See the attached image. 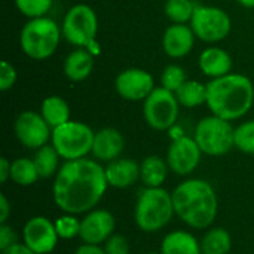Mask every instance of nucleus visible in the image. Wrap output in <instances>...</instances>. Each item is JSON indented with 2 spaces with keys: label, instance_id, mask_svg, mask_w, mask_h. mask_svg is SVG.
<instances>
[{
  "label": "nucleus",
  "instance_id": "nucleus-39",
  "mask_svg": "<svg viewBox=\"0 0 254 254\" xmlns=\"http://www.w3.org/2000/svg\"><path fill=\"white\" fill-rule=\"evenodd\" d=\"M1 254H36L31 249H28L24 243H16L10 247H7L6 250H1Z\"/></svg>",
  "mask_w": 254,
  "mask_h": 254
},
{
  "label": "nucleus",
  "instance_id": "nucleus-23",
  "mask_svg": "<svg viewBox=\"0 0 254 254\" xmlns=\"http://www.w3.org/2000/svg\"><path fill=\"white\" fill-rule=\"evenodd\" d=\"M40 115L48 122V125L54 129L70 121V107L64 98L58 95H51L42 101Z\"/></svg>",
  "mask_w": 254,
  "mask_h": 254
},
{
  "label": "nucleus",
  "instance_id": "nucleus-2",
  "mask_svg": "<svg viewBox=\"0 0 254 254\" xmlns=\"http://www.w3.org/2000/svg\"><path fill=\"white\" fill-rule=\"evenodd\" d=\"M211 115L229 122L246 116L254 104L253 82L240 73L211 79L207 83V101Z\"/></svg>",
  "mask_w": 254,
  "mask_h": 254
},
{
  "label": "nucleus",
  "instance_id": "nucleus-11",
  "mask_svg": "<svg viewBox=\"0 0 254 254\" xmlns=\"http://www.w3.org/2000/svg\"><path fill=\"white\" fill-rule=\"evenodd\" d=\"M13 131L18 141L27 149H40L48 144L52 135V128L40 113L33 110L21 112L13 124Z\"/></svg>",
  "mask_w": 254,
  "mask_h": 254
},
{
  "label": "nucleus",
  "instance_id": "nucleus-36",
  "mask_svg": "<svg viewBox=\"0 0 254 254\" xmlns=\"http://www.w3.org/2000/svg\"><path fill=\"white\" fill-rule=\"evenodd\" d=\"M12 213V208H10V204L6 198L4 193L0 195V223H6L9 216Z\"/></svg>",
  "mask_w": 254,
  "mask_h": 254
},
{
  "label": "nucleus",
  "instance_id": "nucleus-28",
  "mask_svg": "<svg viewBox=\"0 0 254 254\" xmlns=\"http://www.w3.org/2000/svg\"><path fill=\"white\" fill-rule=\"evenodd\" d=\"M196 4L192 0H167L165 1V16L173 24H189Z\"/></svg>",
  "mask_w": 254,
  "mask_h": 254
},
{
  "label": "nucleus",
  "instance_id": "nucleus-18",
  "mask_svg": "<svg viewBox=\"0 0 254 254\" xmlns=\"http://www.w3.org/2000/svg\"><path fill=\"white\" fill-rule=\"evenodd\" d=\"M106 179L110 188L127 189L140 180V164L134 159L118 158L106 167Z\"/></svg>",
  "mask_w": 254,
  "mask_h": 254
},
{
  "label": "nucleus",
  "instance_id": "nucleus-9",
  "mask_svg": "<svg viewBox=\"0 0 254 254\" xmlns=\"http://www.w3.org/2000/svg\"><path fill=\"white\" fill-rule=\"evenodd\" d=\"M180 103L174 92L164 86L155 88L152 94L144 100L143 116L147 125L156 131H168L179 119Z\"/></svg>",
  "mask_w": 254,
  "mask_h": 254
},
{
  "label": "nucleus",
  "instance_id": "nucleus-37",
  "mask_svg": "<svg viewBox=\"0 0 254 254\" xmlns=\"http://www.w3.org/2000/svg\"><path fill=\"white\" fill-rule=\"evenodd\" d=\"M74 254H106L104 247L95 246V244H82L80 247H77V250Z\"/></svg>",
  "mask_w": 254,
  "mask_h": 254
},
{
  "label": "nucleus",
  "instance_id": "nucleus-41",
  "mask_svg": "<svg viewBox=\"0 0 254 254\" xmlns=\"http://www.w3.org/2000/svg\"><path fill=\"white\" fill-rule=\"evenodd\" d=\"M147 254H161V253H156V252H150V253H147Z\"/></svg>",
  "mask_w": 254,
  "mask_h": 254
},
{
  "label": "nucleus",
  "instance_id": "nucleus-20",
  "mask_svg": "<svg viewBox=\"0 0 254 254\" xmlns=\"http://www.w3.org/2000/svg\"><path fill=\"white\" fill-rule=\"evenodd\" d=\"M94 54L86 48H77L65 57L63 71L68 80L82 82L86 77H89V74L94 70Z\"/></svg>",
  "mask_w": 254,
  "mask_h": 254
},
{
  "label": "nucleus",
  "instance_id": "nucleus-34",
  "mask_svg": "<svg viewBox=\"0 0 254 254\" xmlns=\"http://www.w3.org/2000/svg\"><path fill=\"white\" fill-rule=\"evenodd\" d=\"M16 68L7 60L0 63V91H7L16 83Z\"/></svg>",
  "mask_w": 254,
  "mask_h": 254
},
{
  "label": "nucleus",
  "instance_id": "nucleus-21",
  "mask_svg": "<svg viewBox=\"0 0 254 254\" xmlns=\"http://www.w3.org/2000/svg\"><path fill=\"white\" fill-rule=\"evenodd\" d=\"M161 254H202L201 243L186 231H173L162 240Z\"/></svg>",
  "mask_w": 254,
  "mask_h": 254
},
{
  "label": "nucleus",
  "instance_id": "nucleus-27",
  "mask_svg": "<svg viewBox=\"0 0 254 254\" xmlns=\"http://www.w3.org/2000/svg\"><path fill=\"white\" fill-rule=\"evenodd\" d=\"M40 179L36 164L30 158H18L12 161L10 180L19 186H31Z\"/></svg>",
  "mask_w": 254,
  "mask_h": 254
},
{
  "label": "nucleus",
  "instance_id": "nucleus-15",
  "mask_svg": "<svg viewBox=\"0 0 254 254\" xmlns=\"http://www.w3.org/2000/svg\"><path fill=\"white\" fill-rule=\"evenodd\" d=\"M116 228V220L113 214L107 210H92L80 222L79 238L85 244H104L113 234Z\"/></svg>",
  "mask_w": 254,
  "mask_h": 254
},
{
  "label": "nucleus",
  "instance_id": "nucleus-31",
  "mask_svg": "<svg viewBox=\"0 0 254 254\" xmlns=\"http://www.w3.org/2000/svg\"><path fill=\"white\" fill-rule=\"evenodd\" d=\"M186 80H188V77H186L185 68L177 64H168L161 74L162 86L171 92H176Z\"/></svg>",
  "mask_w": 254,
  "mask_h": 254
},
{
  "label": "nucleus",
  "instance_id": "nucleus-10",
  "mask_svg": "<svg viewBox=\"0 0 254 254\" xmlns=\"http://www.w3.org/2000/svg\"><path fill=\"white\" fill-rule=\"evenodd\" d=\"M189 25L196 39L205 43H217L229 36L232 21L231 16L220 7L196 4Z\"/></svg>",
  "mask_w": 254,
  "mask_h": 254
},
{
  "label": "nucleus",
  "instance_id": "nucleus-5",
  "mask_svg": "<svg viewBox=\"0 0 254 254\" xmlns=\"http://www.w3.org/2000/svg\"><path fill=\"white\" fill-rule=\"evenodd\" d=\"M61 36V28L54 19L48 16L31 18L21 28L19 46L28 58L43 61L54 55Z\"/></svg>",
  "mask_w": 254,
  "mask_h": 254
},
{
  "label": "nucleus",
  "instance_id": "nucleus-25",
  "mask_svg": "<svg viewBox=\"0 0 254 254\" xmlns=\"http://www.w3.org/2000/svg\"><path fill=\"white\" fill-rule=\"evenodd\" d=\"M60 159L61 156L52 144H45L37 149L33 156V161L36 164L40 179H49L52 176H57L60 170Z\"/></svg>",
  "mask_w": 254,
  "mask_h": 254
},
{
  "label": "nucleus",
  "instance_id": "nucleus-19",
  "mask_svg": "<svg viewBox=\"0 0 254 254\" xmlns=\"http://www.w3.org/2000/svg\"><path fill=\"white\" fill-rule=\"evenodd\" d=\"M198 65L205 76L211 79H217V77L232 73L234 63H232L231 55L225 49L217 48V46H210L201 52Z\"/></svg>",
  "mask_w": 254,
  "mask_h": 254
},
{
  "label": "nucleus",
  "instance_id": "nucleus-33",
  "mask_svg": "<svg viewBox=\"0 0 254 254\" xmlns=\"http://www.w3.org/2000/svg\"><path fill=\"white\" fill-rule=\"evenodd\" d=\"M104 250L106 254H129L131 247H129V241L124 235L113 234L104 243Z\"/></svg>",
  "mask_w": 254,
  "mask_h": 254
},
{
  "label": "nucleus",
  "instance_id": "nucleus-7",
  "mask_svg": "<svg viewBox=\"0 0 254 254\" xmlns=\"http://www.w3.org/2000/svg\"><path fill=\"white\" fill-rule=\"evenodd\" d=\"M95 132L79 121H68L52 129L51 144L57 149L61 159L74 161L86 158L92 152Z\"/></svg>",
  "mask_w": 254,
  "mask_h": 254
},
{
  "label": "nucleus",
  "instance_id": "nucleus-32",
  "mask_svg": "<svg viewBox=\"0 0 254 254\" xmlns=\"http://www.w3.org/2000/svg\"><path fill=\"white\" fill-rule=\"evenodd\" d=\"M80 222L82 220H79L74 214L65 213L64 216L58 217L54 223L57 234L61 240H73L80 234Z\"/></svg>",
  "mask_w": 254,
  "mask_h": 254
},
{
  "label": "nucleus",
  "instance_id": "nucleus-16",
  "mask_svg": "<svg viewBox=\"0 0 254 254\" xmlns=\"http://www.w3.org/2000/svg\"><path fill=\"white\" fill-rule=\"evenodd\" d=\"M195 33L188 24H171L167 27L162 37L164 52L170 58H183L193 49Z\"/></svg>",
  "mask_w": 254,
  "mask_h": 254
},
{
  "label": "nucleus",
  "instance_id": "nucleus-38",
  "mask_svg": "<svg viewBox=\"0 0 254 254\" xmlns=\"http://www.w3.org/2000/svg\"><path fill=\"white\" fill-rule=\"evenodd\" d=\"M10 170H12V162L7 158L0 159V182L6 183L10 179Z\"/></svg>",
  "mask_w": 254,
  "mask_h": 254
},
{
  "label": "nucleus",
  "instance_id": "nucleus-35",
  "mask_svg": "<svg viewBox=\"0 0 254 254\" xmlns=\"http://www.w3.org/2000/svg\"><path fill=\"white\" fill-rule=\"evenodd\" d=\"M16 234L12 226L1 223L0 225V250H6L7 247L16 244Z\"/></svg>",
  "mask_w": 254,
  "mask_h": 254
},
{
  "label": "nucleus",
  "instance_id": "nucleus-22",
  "mask_svg": "<svg viewBox=\"0 0 254 254\" xmlns=\"http://www.w3.org/2000/svg\"><path fill=\"white\" fill-rule=\"evenodd\" d=\"M168 164L158 155H150L140 164V180L144 188H162L168 176Z\"/></svg>",
  "mask_w": 254,
  "mask_h": 254
},
{
  "label": "nucleus",
  "instance_id": "nucleus-14",
  "mask_svg": "<svg viewBox=\"0 0 254 254\" xmlns=\"http://www.w3.org/2000/svg\"><path fill=\"white\" fill-rule=\"evenodd\" d=\"M24 244L36 254L52 253L58 244L55 223L43 216H36L27 220L22 229Z\"/></svg>",
  "mask_w": 254,
  "mask_h": 254
},
{
  "label": "nucleus",
  "instance_id": "nucleus-26",
  "mask_svg": "<svg viewBox=\"0 0 254 254\" xmlns=\"http://www.w3.org/2000/svg\"><path fill=\"white\" fill-rule=\"evenodd\" d=\"M174 94L182 107L195 109L207 101V85L188 79Z\"/></svg>",
  "mask_w": 254,
  "mask_h": 254
},
{
  "label": "nucleus",
  "instance_id": "nucleus-3",
  "mask_svg": "<svg viewBox=\"0 0 254 254\" xmlns=\"http://www.w3.org/2000/svg\"><path fill=\"white\" fill-rule=\"evenodd\" d=\"M171 195L176 216L188 226L193 229H207L216 220L219 201L214 188L207 180H185Z\"/></svg>",
  "mask_w": 254,
  "mask_h": 254
},
{
  "label": "nucleus",
  "instance_id": "nucleus-40",
  "mask_svg": "<svg viewBox=\"0 0 254 254\" xmlns=\"http://www.w3.org/2000/svg\"><path fill=\"white\" fill-rule=\"evenodd\" d=\"M237 1L247 9H253L254 7V0H237Z\"/></svg>",
  "mask_w": 254,
  "mask_h": 254
},
{
  "label": "nucleus",
  "instance_id": "nucleus-13",
  "mask_svg": "<svg viewBox=\"0 0 254 254\" xmlns=\"http://www.w3.org/2000/svg\"><path fill=\"white\" fill-rule=\"evenodd\" d=\"M115 89L127 101H144L155 89V80L147 70L131 67L116 76Z\"/></svg>",
  "mask_w": 254,
  "mask_h": 254
},
{
  "label": "nucleus",
  "instance_id": "nucleus-6",
  "mask_svg": "<svg viewBox=\"0 0 254 254\" xmlns=\"http://www.w3.org/2000/svg\"><path fill=\"white\" fill-rule=\"evenodd\" d=\"M61 33L70 45L76 48H86L92 54L98 52V18L91 6L80 3L70 7L63 19Z\"/></svg>",
  "mask_w": 254,
  "mask_h": 254
},
{
  "label": "nucleus",
  "instance_id": "nucleus-29",
  "mask_svg": "<svg viewBox=\"0 0 254 254\" xmlns=\"http://www.w3.org/2000/svg\"><path fill=\"white\" fill-rule=\"evenodd\" d=\"M235 147L247 155H254V119L246 121L235 128Z\"/></svg>",
  "mask_w": 254,
  "mask_h": 254
},
{
  "label": "nucleus",
  "instance_id": "nucleus-4",
  "mask_svg": "<svg viewBox=\"0 0 254 254\" xmlns=\"http://www.w3.org/2000/svg\"><path fill=\"white\" fill-rule=\"evenodd\" d=\"M176 214L173 195L164 188H144L135 202L134 219L143 232L152 234L164 229Z\"/></svg>",
  "mask_w": 254,
  "mask_h": 254
},
{
  "label": "nucleus",
  "instance_id": "nucleus-8",
  "mask_svg": "<svg viewBox=\"0 0 254 254\" xmlns=\"http://www.w3.org/2000/svg\"><path fill=\"white\" fill-rule=\"evenodd\" d=\"M234 134L235 128L229 121L211 115L196 124L193 138L204 155L223 156L235 147Z\"/></svg>",
  "mask_w": 254,
  "mask_h": 254
},
{
  "label": "nucleus",
  "instance_id": "nucleus-17",
  "mask_svg": "<svg viewBox=\"0 0 254 254\" xmlns=\"http://www.w3.org/2000/svg\"><path fill=\"white\" fill-rule=\"evenodd\" d=\"M125 147V140L116 128H101L95 132L92 155L98 162H112L121 156Z\"/></svg>",
  "mask_w": 254,
  "mask_h": 254
},
{
  "label": "nucleus",
  "instance_id": "nucleus-24",
  "mask_svg": "<svg viewBox=\"0 0 254 254\" xmlns=\"http://www.w3.org/2000/svg\"><path fill=\"white\" fill-rule=\"evenodd\" d=\"M232 249V238L225 228H211L201 241L202 254H228Z\"/></svg>",
  "mask_w": 254,
  "mask_h": 254
},
{
  "label": "nucleus",
  "instance_id": "nucleus-12",
  "mask_svg": "<svg viewBox=\"0 0 254 254\" xmlns=\"http://www.w3.org/2000/svg\"><path fill=\"white\" fill-rule=\"evenodd\" d=\"M201 149L195 138L182 135L173 140L167 152V164L177 176L192 174L201 162Z\"/></svg>",
  "mask_w": 254,
  "mask_h": 254
},
{
  "label": "nucleus",
  "instance_id": "nucleus-1",
  "mask_svg": "<svg viewBox=\"0 0 254 254\" xmlns=\"http://www.w3.org/2000/svg\"><path fill=\"white\" fill-rule=\"evenodd\" d=\"M109 188L104 167L94 159L65 161L54 180L52 196L55 205L67 214L92 211Z\"/></svg>",
  "mask_w": 254,
  "mask_h": 254
},
{
  "label": "nucleus",
  "instance_id": "nucleus-30",
  "mask_svg": "<svg viewBox=\"0 0 254 254\" xmlns=\"http://www.w3.org/2000/svg\"><path fill=\"white\" fill-rule=\"evenodd\" d=\"M52 1L54 0H15V6L24 16L31 19L46 16L52 7Z\"/></svg>",
  "mask_w": 254,
  "mask_h": 254
}]
</instances>
